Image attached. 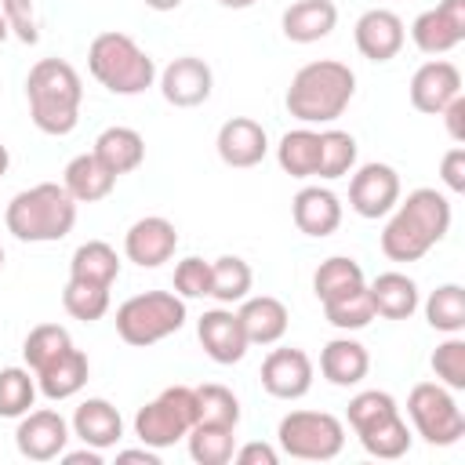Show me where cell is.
<instances>
[{"label": "cell", "mask_w": 465, "mask_h": 465, "mask_svg": "<svg viewBox=\"0 0 465 465\" xmlns=\"http://www.w3.org/2000/svg\"><path fill=\"white\" fill-rule=\"evenodd\" d=\"M392 218L381 229V254L389 262H418L425 258L450 229V200L440 189H414L407 200H400Z\"/></svg>", "instance_id": "1"}, {"label": "cell", "mask_w": 465, "mask_h": 465, "mask_svg": "<svg viewBox=\"0 0 465 465\" xmlns=\"http://www.w3.org/2000/svg\"><path fill=\"white\" fill-rule=\"evenodd\" d=\"M352 94H356V73L338 58H316L291 76L283 105L294 120L312 127V124H334L349 109Z\"/></svg>", "instance_id": "2"}, {"label": "cell", "mask_w": 465, "mask_h": 465, "mask_svg": "<svg viewBox=\"0 0 465 465\" xmlns=\"http://www.w3.org/2000/svg\"><path fill=\"white\" fill-rule=\"evenodd\" d=\"M25 102L36 131L62 138L80 124L84 80L65 58H40L25 76Z\"/></svg>", "instance_id": "3"}, {"label": "cell", "mask_w": 465, "mask_h": 465, "mask_svg": "<svg viewBox=\"0 0 465 465\" xmlns=\"http://www.w3.org/2000/svg\"><path fill=\"white\" fill-rule=\"evenodd\" d=\"M4 225L22 243H58L76 225V200L58 182H36L11 196Z\"/></svg>", "instance_id": "4"}, {"label": "cell", "mask_w": 465, "mask_h": 465, "mask_svg": "<svg viewBox=\"0 0 465 465\" xmlns=\"http://www.w3.org/2000/svg\"><path fill=\"white\" fill-rule=\"evenodd\" d=\"M87 69L109 94H142L156 84V62L120 29H105L87 47Z\"/></svg>", "instance_id": "5"}, {"label": "cell", "mask_w": 465, "mask_h": 465, "mask_svg": "<svg viewBox=\"0 0 465 465\" xmlns=\"http://www.w3.org/2000/svg\"><path fill=\"white\" fill-rule=\"evenodd\" d=\"M185 320V298H178L174 291H145L116 309V334L134 349H149L182 331Z\"/></svg>", "instance_id": "6"}, {"label": "cell", "mask_w": 465, "mask_h": 465, "mask_svg": "<svg viewBox=\"0 0 465 465\" xmlns=\"http://www.w3.org/2000/svg\"><path fill=\"white\" fill-rule=\"evenodd\" d=\"M276 443L291 458L331 461L345 447V425L331 411H291L276 425Z\"/></svg>", "instance_id": "7"}, {"label": "cell", "mask_w": 465, "mask_h": 465, "mask_svg": "<svg viewBox=\"0 0 465 465\" xmlns=\"http://www.w3.org/2000/svg\"><path fill=\"white\" fill-rule=\"evenodd\" d=\"M193 425H196V392H193V385H167L156 400H149L134 414V436L153 450L174 447L178 440H185V432Z\"/></svg>", "instance_id": "8"}, {"label": "cell", "mask_w": 465, "mask_h": 465, "mask_svg": "<svg viewBox=\"0 0 465 465\" xmlns=\"http://www.w3.org/2000/svg\"><path fill=\"white\" fill-rule=\"evenodd\" d=\"M407 414L414 421V432L432 447H450L465 436V414L454 392L440 381H418L407 396Z\"/></svg>", "instance_id": "9"}, {"label": "cell", "mask_w": 465, "mask_h": 465, "mask_svg": "<svg viewBox=\"0 0 465 465\" xmlns=\"http://www.w3.org/2000/svg\"><path fill=\"white\" fill-rule=\"evenodd\" d=\"M69 440H73L69 421L51 407L25 411L18 418V429H15V447L29 461H54L69 447Z\"/></svg>", "instance_id": "10"}, {"label": "cell", "mask_w": 465, "mask_h": 465, "mask_svg": "<svg viewBox=\"0 0 465 465\" xmlns=\"http://www.w3.org/2000/svg\"><path fill=\"white\" fill-rule=\"evenodd\" d=\"M400 203V174L389 163H363L349 178V207L360 218H385Z\"/></svg>", "instance_id": "11"}, {"label": "cell", "mask_w": 465, "mask_h": 465, "mask_svg": "<svg viewBox=\"0 0 465 465\" xmlns=\"http://www.w3.org/2000/svg\"><path fill=\"white\" fill-rule=\"evenodd\" d=\"M156 80H160L163 102L174 105V109H196V105H203V102L211 98V91H214V73H211V65H207L203 58H196V54H182V58L167 62L163 73H156Z\"/></svg>", "instance_id": "12"}, {"label": "cell", "mask_w": 465, "mask_h": 465, "mask_svg": "<svg viewBox=\"0 0 465 465\" xmlns=\"http://www.w3.org/2000/svg\"><path fill=\"white\" fill-rule=\"evenodd\" d=\"M178 251V229L163 214H145L124 232V254L138 269H160Z\"/></svg>", "instance_id": "13"}, {"label": "cell", "mask_w": 465, "mask_h": 465, "mask_svg": "<svg viewBox=\"0 0 465 465\" xmlns=\"http://www.w3.org/2000/svg\"><path fill=\"white\" fill-rule=\"evenodd\" d=\"M312 360L305 349H272L265 360H262V389L276 400H302L309 389H312Z\"/></svg>", "instance_id": "14"}, {"label": "cell", "mask_w": 465, "mask_h": 465, "mask_svg": "<svg viewBox=\"0 0 465 465\" xmlns=\"http://www.w3.org/2000/svg\"><path fill=\"white\" fill-rule=\"evenodd\" d=\"M352 40H356V51L367 58V62H389L403 51V40H407V25L396 11L389 7H371L356 18V29H352Z\"/></svg>", "instance_id": "15"}, {"label": "cell", "mask_w": 465, "mask_h": 465, "mask_svg": "<svg viewBox=\"0 0 465 465\" xmlns=\"http://www.w3.org/2000/svg\"><path fill=\"white\" fill-rule=\"evenodd\" d=\"M196 338H200L203 352H207L214 363H222V367L240 363V360L247 356V349H251V341H247V334H243V327H240V316H236L229 305L207 309V312L196 320Z\"/></svg>", "instance_id": "16"}, {"label": "cell", "mask_w": 465, "mask_h": 465, "mask_svg": "<svg viewBox=\"0 0 465 465\" xmlns=\"http://www.w3.org/2000/svg\"><path fill=\"white\" fill-rule=\"evenodd\" d=\"M461 94V69L447 58H429L411 76V105L425 116H440L450 98Z\"/></svg>", "instance_id": "17"}, {"label": "cell", "mask_w": 465, "mask_h": 465, "mask_svg": "<svg viewBox=\"0 0 465 465\" xmlns=\"http://www.w3.org/2000/svg\"><path fill=\"white\" fill-rule=\"evenodd\" d=\"M214 149H218V156H222L225 167L247 171V167H258V163L265 160V153H269V134H265V127H262L258 120H251V116H232V120H225V124L218 127Z\"/></svg>", "instance_id": "18"}, {"label": "cell", "mask_w": 465, "mask_h": 465, "mask_svg": "<svg viewBox=\"0 0 465 465\" xmlns=\"http://www.w3.org/2000/svg\"><path fill=\"white\" fill-rule=\"evenodd\" d=\"M73 436L94 450H109L124 440V418L120 411L105 400V396H87L76 411H73V421H69Z\"/></svg>", "instance_id": "19"}, {"label": "cell", "mask_w": 465, "mask_h": 465, "mask_svg": "<svg viewBox=\"0 0 465 465\" xmlns=\"http://www.w3.org/2000/svg\"><path fill=\"white\" fill-rule=\"evenodd\" d=\"M291 218H294L298 232L323 240V236L338 232V225H341V200L323 185H305L291 200Z\"/></svg>", "instance_id": "20"}, {"label": "cell", "mask_w": 465, "mask_h": 465, "mask_svg": "<svg viewBox=\"0 0 465 465\" xmlns=\"http://www.w3.org/2000/svg\"><path fill=\"white\" fill-rule=\"evenodd\" d=\"M236 316H240V327H243L251 345H276L287 334V323H291L287 305L272 294H254V298L247 294L240 302Z\"/></svg>", "instance_id": "21"}, {"label": "cell", "mask_w": 465, "mask_h": 465, "mask_svg": "<svg viewBox=\"0 0 465 465\" xmlns=\"http://www.w3.org/2000/svg\"><path fill=\"white\" fill-rule=\"evenodd\" d=\"M371 371V352L363 341L356 338H331L323 349H320V374L338 385V389H349V385H360Z\"/></svg>", "instance_id": "22"}, {"label": "cell", "mask_w": 465, "mask_h": 465, "mask_svg": "<svg viewBox=\"0 0 465 465\" xmlns=\"http://www.w3.org/2000/svg\"><path fill=\"white\" fill-rule=\"evenodd\" d=\"M334 25H338L334 0H294L280 18V29L291 44H316L331 36Z\"/></svg>", "instance_id": "23"}, {"label": "cell", "mask_w": 465, "mask_h": 465, "mask_svg": "<svg viewBox=\"0 0 465 465\" xmlns=\"http://www.w3.org/2000/svg\"><path fill=\"white\" fill-rule=\"evenodd\" d=\"M87 374H91L87 352H80L76 345H69L62 356H54L51 363H44V367L36 371V389H40L47 400L62 403V400L76 396V392L87 385Z\"/></svg>", "instance_id": "24"}, {"label": "cell", "mask_w": 465, "mask_h": 465, "mask_svg": "<svg viewBox=\"0 0 465 465\" xmlns=\"http://www.w3.org/2000/svg\"><path fill=\"white\" fill-rule=\"evenodd\" d=\"M62 185L76 203H98L116 189V174L94 156V153H80L65 163L62 171Z\"/></svg>", "instance_id": "25"}, {"label": "cell", "mask_w": 465, "mask_h": 465, "mask_svg": "<svg viewBox=\"0 0 465 465\" xmlns=\"http://www.w3.org/2000/svg\"><path fill=\"white\" fill-rule=\"evenodd\" d=\"M371 302H374V312L385 316V320H411L414 309L421 305V294H418V283L407 276V272H378L371 283Z\"/></svg>", "instance_id": "26"}, {"label": "cell", "mask_w": 465, "mask_h": 465, "mask_svg": "<svg viewBox=\"0 0 465 465\" xmlns=\"http://www.w3.org/2000/svg\"><path fill=\"white\" fill-rule=\"evenodd\" d=\"M91 153L120 178V174H131V171L142 167V160H145V138H142L134 127L116 124V127H105V131L94 138V149H91Z\"/></svg>", "instance_id": "27"}, {"label": "cell", "mask_w": 465, "mask_h": 465, "mask_svg": "<svg viewBox=\"0 0 465 465\" xmlns=\"http://www.w3.org/2000/svg\"><path fill=\"white\" fill-rule=\"evenodd\" d=\"M120 276V254L113 243L105 240H87L73 251L69 258V280H84V283H98V287H113Z\"/></svg>", "instance_id": "28"}, {"label": "cell", "mask_w": 465, "mask_h": 465, "mask_svg": "<svg viewBox=\"0 0 465 465\" xmlns=\"http://www.w3.org/2000/svg\"><path fill=\"white\" fill-rule=\"evenodd\" d=\"M276 163L283 174L291 178H316V163H320V131L312 127H294L280 138L276 145Z\"/></svg>", "instance_id": "29"}, {"label": "cell", "mask_w": 465, "mask_h": 465, "mask_svg": "<svg viewBox=\"0 0 465 465\" xmlns=\"http://www.w3.org/2000/svg\"><path fill=\"white\" fill-rule=\"evenodd\" d=\"M363 283H367V276H363L360 262L349 258V254H331V258H323V262L316 265V272H312V294H316L320 302L341 298V294H349V291H356V287H363Z\"/></svg>", "instance_id": "30"}, {"label": "cell", "mask_w": 465, "mask_h": 465, "mask_svg": "<svg viewBox=\"0 0 465 465\" xmlns=\"http://www.w3.org/2000/svg\"><path fill=\"white\" fill-rule=\"evenodd\" d=\"M254 287V272L251 265L240 258V254H222L211 262V294L218 305H232V302H243Z\"/></svg>", "instance_id": "31"}, {"label": "cell", "mask_w": 465, "mask_h": 465, "mask_svg": "<svg viewBox=\"0 0 465 465\" xmlns=\"http://www.w3.org/2000/svg\"><path fill=\"white\" fill-rule=\"evenodd\" d=\"M356 436H360V447L371 458H381V461H396V458H403L411 450V429L400 418V411L381 418V421H374V425H367V429H360Z\"/></svg>", "instance_id": "32"}, {"label": "cell", "mask_w": 465, "mask_h": 465, "mask_svg": "<svg viewBox=\"0 0 465 465\" xmlns=\"http://www.w3.org/2000/svg\"><path fill=\"white\" fill-rule=\"evenodd\" d=\"M425 320L440 334H461L465 331V287L461 283H440L425 298Z\"/></svg>", "instance_id": "33"}, {"label": "cell", "mask_w": 465, "mask_h": 465, "mask_svg": "<svg viewBox=\"0 0 465 465\" xmlns=\"http://www.w3.org/2000/svg\"><path fill=\"white\" fill-rule=\"evenodd\" d=\"M193 392H196V425H222V429L240 425V400L229 385L203 381Z\"/></svg>", "instance_id": "34"}, {"label": "cell", "mask_w": 465, "mask_h": 465, "mask_svg": "<svg viewBox=\"0 0 465 465\" xmlns=\"http://www.w3.org/2000/svg\"><path fill=\"white\" fill-rule=\"evenodd\" d=\"M356 167V138L341 127H327L320 131V163H316V178H345Z\"/></svg>", "instance_id": "35"}, {"label": "cell", "mask_w": 465, "mask_h": 465, "mask_svg": "<svg viewBox=\"0 0 465 465\" xmlns=\"http://www.w3.org/2000/svg\"><path fill=\"white\" fill-rule=\"evenodd\" d=\"M189 440V458L196 465H229L232 450H236V429H222V425H193L185 432Z\"/></svg>", "instance_id": "36"}, {"label": "cell", "mask_w": 465, "mask_h": 465, "mask_svg": "<svg viewBox=\"0 0 465 465\" xmlns=\"http://www.w3.org/2000/svg\"><path fill=\"white\" fill-rule=\"evenodd\" d=\"M411 40H414V47L421 51V54H447V51H454L465 36L432 7V11H421L414 22H411Z\"/></svg>", "instance_id": "37"}, {"label": "cell", "mask_w": 465, "mask_h": 465, "mask_svg": "<svg viewBox=\"0 0 465 465\" xmlns=\"http://www.w3.org/2000/svg\"><path fill=\"white\" fill-rule=\"evenodd\" d=\"M320 305H323L327 323H331V327H338V331H363V327L378 316V312H374V302H371L367 283H363V287H356V291H349V294H341V298L320 302Z\"/></svg>", "instance_id": "38"}, {"label": "cell", "mask_w": 465, "mask_h": 465, "mask_svg": "<svg viewBox=\"0 0 465 465\" xmlns=\"http://www.w3.org/2000/svg\"><path fill=\"white\" fill-rule=\"evenodd\" d=\"M36 374L29 367H0V418H22L36 403Z\"/></svg>", "instance_id": "39"}, {"label": "cell", "mask_w": 465, "mask_h": 465, "mask_svg": "<svg viewBox=\"0 0 465 465\" xmlns=\"http://www.w3.org/2000/svg\"><path fill=\"white\" fill-rule=\"evenodd\" d=\"M69 345H73V338H69V331H65L62 323H36V327L25 334V341H22L25 367L36 374L44 363H51L54 356H62Z\"/></svg>", "instance_id": "40"}, {"label": "cell", "mask_w": 465, "mask_h": 465, "mask_svg": "<svg viewBox=\"0 0 465 465\" xmlns=\"http://www.w3.org/2000/svg\"><path fill=\"white\" fill-rule=\"evenodd\" d=\"M62 305L73 320L80 323H94L109 312V287H98V283H84V280H69L65 291H62Z\"/></svg>", "instance_id": "41"}, {"label": "cell", "mask_w": 465, "mask_h": 465, "mask_svg": "<svg viewBox=\"0 0 465 465\" xmlns=\"http://www.w3.org/2000/svg\"><path fill=\"white\" fill-rule=\"evenodd\" d=\"M432 374L440 385H447L450 392H461L465 389V338L461 334H447L436 352H432Z\"/></svg>", "instance_id": "42"}, {"label": "cell", "mask_w": 465, "mask_h": 465, "mask_svg": "<svg viewBox=\"0 0 465 465\" xmlns=\"http://www.w3.org/2000/svg\"><path fill=\"white\" fill-rule=\"evenodd\" d=\"M400 407H396V396L392 392H385V389H363V392H356L349 400L345 418H349L352 432H360V429H367V425H374V421H381V418H389Z\"/></svg>", "instance_id": "43"}, {"label": "cell", "mask_w": 465, "mask_h": 465, "mask_svg": "<svg viewBox=\"0 0 465 465\" xmlns=\"http://www.w3.org/2000/svg\"><path fill=\"white\" fill-rule=\"evenodd\" d=\"M174 294L178 298H207L211 294V262L189 254L174 265Z\"/></svg>", "instance_id": "44"}, {"label": "cell", "mask_w": 465, "mask_h": 465, "mask_svg": "<svg viewBox=\"0 0 465 465\" xmlns=\"http://www.w3.org/2000/svg\"><path fill=\"white\" fill-rule=\"evenodd\" d=\"M0 15L7 18L11 36H18L22 44H40V22H36V7L33 0H0Z\"/></svg>", "instance_id": "45"}, {"label": "cell", "mask_w": 465, "mask_h": 465, "mask_svg": "<svg viewBox=\"0 0 465 465\" xmlns=\"http://www.w3.org/2000/svg\"><path fill=\"white\" fill-rule=\"evenodd\" d=\"M440 182L450 193H465V145H454L440 160Z\"/></svg>", "instance_id": "46"}, {"label": "cell", "mask_w": 465, "mask_h": 465, "mask_svg": "<svg viewBox=\"0 0 465 465\" xmlns=\"http://www.w3.org/2000/svg\"><path fill=\"white\" fill-rule=\"evenodd\" d=\"M232 461L236 465H276L280 461V450L272 443H243L240 450H232Z\"/></svg>", "instance_id": "47"}, {"label": "cell", "mask_w": 465, "mask_h": 465, "mask_svg": "<svg viewBox=\"0 0 465 465\" xmlns=\"http://www.w3.org/2000/svg\"><path fill=\"white\" fill-rule=\"evenodd\" d=\"M443 124H447V134H450V142L454 145H461L465 142V94H458V98H450L447 105H443Z\"/></svg>", "instance_id": "48"}, {"label": "cell", "mask_w": 465, "mask_h": 465, "mask_svg": "<svg viewBox=\"0 0 465 465\" xmlns=\"http://www.w3.org/2000/svg\"><path fill=\"white\" fill-rule=\"evenodd\" d=\"M436 11H440V15H443V18H447L461 36H465V0H440V4H436Z\"/></svg>", "instance_id": "49"}, {"label": "cell", "mask_w": 465, "mask_h": 465, "mask_svg": "<svg viewBox=\"0 0 465 465\" xmlns=\"http://www.w3.org/2000/svg\"><path fill=\"white\" fill-rule=\"evenodd\" d=\"M58 461H65V465H102V450L84 443V450H62Z\"/></svg>", "instance_id": "50"}, {"label": "cell", "mask_w": 465, "mask_h": 465, "mask_svg": "<svg viewBox=\"0 0 465 465\" xmlns=\"http://www.w3.org/2000/svg\"><path fill=\"white\" fill-rule=\"evenodd\" d=\"M116 461H145V465H160V454L153 447H138V450H116Z\"/></svg>", "instance_id": "51"}, {"label": "cell", "mask_w": 465, "mask_h": 465, "mask_svg": "<svg viewBox=\"0 0 465 465\" xmlns=\"http://www.w3.org/2000/svg\"><path fill=\"white\" fill-rule=\"evenodd\" d=\"M145 7H153V11H174V7H182V0H142Z\"/></svg>", "instance_id": "52"}, {"label": "cell", "mask_w": 465, "mask_h": 465, "mask_svg": "<svg viewBox=\"0 0 465 465\" xmlns=\"http://www.w3.org/2000/svg\"><path fill=\"white\" fill-rule=\"evenodd\" d=\"M222 7H229V11H243V7H254L258 0H218Z\"/></svg>", "instance_id": "53"}, {"label": "cell", "mask_w": 465, "mask_h": 465, "mask_svg": "<svg viewBox=\"0 0 465 465\" xmlns=\"http://www.w3.org/2000/svg\"><path fill=\"white\" fill-rule=\"evenodd\" d=\"M7 167H11V153H7V145L0 142V178L7 174Z\"/></svg>", "instance_id": "54"}, {"label": "cell", "mask_w": 465, "mask_h": 465, "mask_svg": "<svg viewBox=\"0 0 465 465\" xmlns=\"http://www.w3.org/2000/svg\"><path fill=\"white\" fill-rule=\"evenodd\" d=\"M7 36H11V29H7V18H4V15H0V44H4V40H7Z\"/></svg>", "instance_id": "55"}, {"label": "cell", "mask_w": 465, "mask_h": 465, "mask_svg": "<svg viewBox=\"0 0 465 465\" xmlns=\"http://www.w3.org/2000/svg\"><path fill=\"white\" fill-rule=\"evenodd\" d=\"M0 269H4V247H0Z\"/></svg>", "instance_id": "56"}]
</instances>
